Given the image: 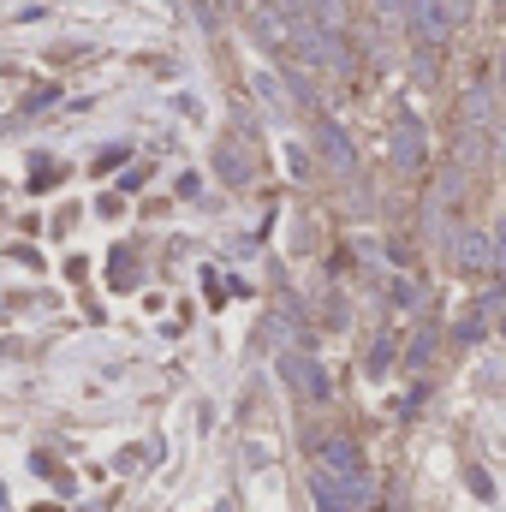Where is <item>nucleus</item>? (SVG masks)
<instances>
[{
    "mask_svg": "<svg viewBox=\"0 0 506 512\" xmlns=\"http://www.w3.org/2000/svg\"><path fill=\"white\" fill-rule=\"evenodd\" d=\"M370 471H358V477H334V471H310V501H316V512H364L370 507Z\"/></svg>",
    "mask_w": 506,
    "mask_h": 512,
    "instance_id": "nucleus-1",
    "label": "nucleus"
},
{
    "mask_svg": "<svg viewBox=\"0 0 506 512\" xmlns=\"http://www.w3.org/2000/svg\"><path fill=\"white\" fill-rule=\"evenodd\" d=\"M280 376L292 382V393H304V399H328V376H322V364L304 358V352H280Z\"/></svg>",
    "mask_w": 506,
    "mask_h": 512,
    "instance_id": "nucleus-2",
    "label": "nucleus"
},
{
    "mask_svg": "<svg viewBox=\"0 0 506 512\" xmlns=\"http://www.w3.org/2000/svg\"><path fill=\"white\" fill-rule=\"evenodd\" d=\"M405 18H411V30H417V42H447L453 36V18H447V0H411L405 6Z\"/></svg>",
    "mask_w": 506,
    "mask_h": 512,
    "instance_id": "nucleus-3",
    "label": "nucleus"
},
{
    "mask_svg": "<svg viewBox=\"0 0 506 512\" xmlns=\"http://www.w3.org/2000/svg\"><path fill=\"white\" fill-rule=\"evenodd\" d=\"M316 453H322V471H334V477H358V471H364V453H358V441H346V435H328Z\"/></svg>",
    "mask_w": 506,
    "mask_h": 512,
    "instance_id": "nucleus-4",
    "label": "nucleus"
},
{
    "mask_svg": "<svg viewBox=\"0 0 506 512\" xmlns=\"http://www.w3.org/2000/svg\"><path fill=\"white\" fill-rule=\"evenodd\" d=\"M316 143H322V155H328V167H340V173H352L358 167V149H352V137L334 126V120H322V131H316Z\"/></svg>",
    "mask_w": 506,
    "mask_h": 512,
    "instance_id": "nucleus-5",
    "label": "nucleus"
},
{
    "mask_svg": "<svg viewBox=\"0 0 506 512\" xmlns=\"http://www.w3.org/2000/svg\"><path fill=\"white\" fill-rule=\"evenodd\" d=\"M393 161L399 167H417L423 161V131H417V120H399L393 126Z\"/></svg>",
    "mask_w": 506,
    "mask_h": 512,
    "instance_id": "nucleus-6",
    "label": "nucleus"
},
{
    "mask_svg": "<svg viewBox=\"0 0 506 512\" xmlns=\"http://www.w3.org/2000/svg\"><path fill=\"white\" fill-rule=\"evenodd\" d=\"M459 268H495V239L489 233H459Z\"/></svg>",
    "mask_w": 506,
    "mask_h": 512,
    "instance_id": "nucleus-7",
    "label": "nucleus"
},
{
    "mask_svg": "<svg viewBox=\"0 0 506 512\" xmlns=\"http://www.w3.org/2000/svg\"><path fill=\"white\" fill-rule=\"evenodd\" d=\"M221 179H233V185H245V179H251V161H245V155H239L233 143L221 149Z\"/></svg>",
    "mask_w": 506,
    "mask_h": 512,
    "instance_id": "nucleus-8",
    "label": "nucleus"
},
{
    "mask_svg": "<svg viewBox=\"0 0 506 512\" xmlns=\"http://www.w3.org/2000/svg\"><path fill=\"white\" fill-rule=\"evenodd\" d=\"M465 120H471V126L489 120V90H471V96H465Z\"/></svg>",
    "mask_w": 506,
    "mask_h": 512,
    "instance_id": "nucleus-9",
    "label": "nucleus"
},
{
    "mask_svg": "<svg viewBox=\"0 0 506 512\" xmlns=\"http://www.w3.org/2000/svg\"><path fill=\"white\" fill-rule=\"evenodd\" d=\"M256 90H262V96H268V108H286V102H280V84H274V78H268V72H256Z\"/></svg>",
    "mask_w": 506,
    "mask_h": 512,
    "instance_id": "nucleus-10",
    "label": "nucleus"
},
{
    "mask_svg": "<svg viewBox=\"0 0 506 512\" xmlns=\"http://www.w3.org/2000/svg\"><path fill=\"white\" fill-rule=\"evenodd\" d=\"M387 358H393V340H381L376 352H370V370H376V376H381V370H387Z\"/></svg>",
    "mask_w": 506,
    "mask_h": 512,
    "instance_id": "nucleus-11",
    "label": "nucleus"
},
{
    "mask_svg": "<svg viewBox=\"0 0 506 512\" xmlns=\"http://www.w3.org/2000/svg\"><path fill=\"white\" fill-rule=\"evenodd\" d=\"M471 495H483V501L495 495V483H489V471H471Z\"/></svg>",
    "mask_w": 506,
    "mask_h": 512,
    "instance_id": "nucleus-12",
    "label": "nucleus"
},
{
    "mask_svg": "<svg viewBox=\"0 0 506 512\" xmlns=\"http://www.w3.org/2000/svg\"><path fill=\"white\" fill-rule=\"evenodd\" d=\"M405 6H411V0H376L381 18H405Z\"/></svg>",
    "mask_w": 506,
    "mask_h": 512,
    "instance_id": "nucleus-13",
    "label": "nucleus"
},
{
    "mask_svg": "<svg viewBox=\"0 0 506 512\" xmlns=\"http://www.w3.org/2000/svg\"><path fill=\"white\" fill-rule=\"evenodd\" d=\"M495 262H506V215H501V227H495Z\"/></svg>",
    "mask_w": 506,
    "mask_h": 512,
    "instance_id": "nucleus-14",
    "label": "nucleus"
}]
</instances>
